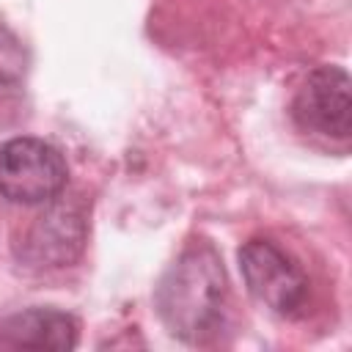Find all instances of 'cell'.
Returning <instances> with one entry per match:
<instances>
[{
  "instance_id": "cell-4",
  "label": "cell",
  "mask_w": 352,
  "mask_h": 352,
  "mask_svg": "<svg viewBox=\"0 0 352 352\" xmlns=\"http://www.w3.org/2000/svg\"><path fill=\"white\" fill-rule=\"evenodd\" d=\"M294 121L316 135L346 140L352 132V102H349V74L341 66L314 69L292 102Z\"/></svg>"
},
{
  "instance_id": "cell-6",
  "label": "cell",
  "mask_w": 352,
  "mask_h": 352,
  "mask_svg": "<svg viewBox=\"0 0 352 352\" xmlns=\"http://www.w3.org/2000/svg\"><path fill=\"white\" fill-rule=\"evenodd\" d=\"M0 346L8 349H74L77 319L58 308H28L0 324Z\"/></svg>"
},
{
  "instance_id": "cell-5",
  "label": "cell",
  "mask_w": 352,
  "mask_h": 352,
  "mask_svg": "<svg viewBox=\"0 0 352 352\" xmlns=\"http://www.w3.org/2000/svg\"><path fill=\"white\" fill-rule=\"evenodd\" d=\"M85 248V217L72 204H52L22 234L16 256L30 267H69Z\"/></svg>"
},
{
  "instance_id": "cell-3",
  "label": "cell",
  "mask_w": 352,
  "mask_h": 352,
  "mask_svg": "<svg viewBox=\"0 0 352 352\" xmlns=\"http://www.w3.org/2000/svg\"><path fill=\"white\" fill-rule=\"evenodd\" d=\"M239 270L248 292L278 316H297L308 300V278L272 239L253 236L239 248Z\"/></svg>"
},
{
  "instance_id": "cell-7",
  "label": "cell",
  "mask_w": 352,
  "mask_h": 352,
  "mask_svg": "<svg viewBox=\"0 0 352 352\" xmlns=\"http://www.w3.org/2000/svg\"><path fill=\"white\" fill-rule=\"evenodd\" d=\"M28 50L22 44V38L0 22V91H11L16 88L25 74H28Z\"/></svg>"
},
{
  "instance_id": "cell-1",
  "label": "cell",
  "mask_w": 352,
  "mask_h": 352,
  "mask_svg": "<svg viewBox=\"0 0 352 352\" xmlns=\"http://www.w3.org/2000/svg\"><path fill=\"white\" fill-rule=\"evenodd\" d=\"M226 302L228 280L223 258L204 239L190 242L154 289V308L162 324L184 344L214 338L226 322Z\"/></svg>"
},
{
  "instance_id": "cell-2",
  "label": "cell",
  "mask_w": 352,
  "mask_h": 352,
  "mask_svg": "<svg viewBox=\"0 0 352 352\" xmlns=\"http://www.w3.org/2000/svg\"><path fill=\"white\" fill-rule=\"evenodd\" d=\"M69 182L63 154L41 138H11L0 143V195L11 204H52Z\"/></svg>"
}]
</instances>
